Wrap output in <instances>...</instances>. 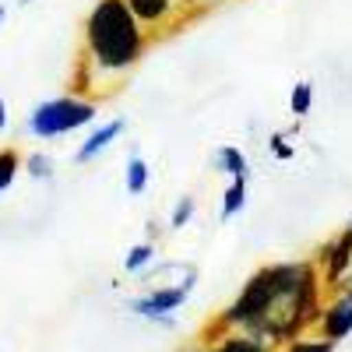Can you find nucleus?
Returning a JSON list of instances; mask_svg holds the SVG:
<instances>
[{"label": "nucleus", "mask_w": 352, "mask_h": 352, "mask_svg": "<svg viewBox=\"0 0 352 352\" xmlns=\"http://www.w3.org/2000/svg\"><path fill=\"white\" fill-rule=\"evenodd\" d=\"M324 300V278H320L314 257L261 264L243 282L236 300L201 328L197 342H215L229 331H247L250 338H261L278 352L285 342L317 331Z\"/></svg>", "instance_id": "1"}, {"label": "nucleus", "mask_w": 352, "mask_h": 352, "mask_svg": "<svg viewBox=\"0 0 352 352\" xmlns=\"http://www.w3.org/2000/svg\"><path fill=\"white\" fill-rule=\"evenodd\" d=\"M152 46V36L127 0H96L81 21V53L71 74V92L85 99H102L120 85Z\"/></svg>", "instance_id": "2"}, {"label": "nucleus", "mask_w": 352, "mask_h": 352, "mask_svg": "<svg viewBox=\"0 0 352 352\" xmlns=\"http://www.w3.org/2000/svg\"><path fill=\"white\" fill-rule=\"evenodd\" d=\"M96 113H99V102L96 99H85V96H56V99H46L39 106H32L28 113V134H36L43 141H53V138H64V134H74L88 124H96Z\"/></svg>", "instance_id": "3"}, {"label": "nucleus", "mask_w": 352, "mask_h": 352, "mask_svg": "<svg viewBox=\"0 0 352 352\" xmlns=\"http://www.w3.org/2000/svg\"><path fill=\"white\" fill-rule=\"evenodd\" d=\"M314 264L320 268V278H324V292H338L345 285V278L352 275V232L349 226L338 229L331 240H324L314 254Z\"/></svg>", "instance_id": "4"}, {"label": "nucleus", "mask_w": 352, "mask_h": 352, "mask_svg": "<svg viewBox=\"0 0 352 352\" xmlns=\"http://www.w3.org/2000/svg\"><path fill=\"white\" fill-rule=\"evenodd\" d=\"M190 292L194 289H187V285H152V289L138 292V296H131L127 300V310L134 317H144V320L169 317V314H176L190 300Z\"/></svg>", "instance_id": "5"}, {"label": "nucleus", "mask_w": 352, "mask_h": 352, "mask_svg": "<svg viewBox=\"0 0 352 352\" xmlns=\"http://www.w3.org/2000/svg\"><path fill=\"white\" fill-rule=\"evenodd\" d=\"M127 8L134 11V18L148 28V36H169V32H180L184 28V11H180V0H127Z\"/></svg>", "instance_id": "6"}, {"label": "nucleus", "mask_w": 352, "mask_h": 352, "mask_svg": "<svg viewBox=\"0 0 352 352\" xmlns=\"http://www.w3.org/2000/svg\"><path fill=\"white\" fill-rule=\"evenodd\" d=\"M317 335L335 345L352 335V289H338L324 300V310H320V320H317Z\"/></svg>", "instance_id": "7"}, {"label": "nucleus", "mask_w": 352, "mask_h": 352, "mask_svg": "<svg viewBox=\"0 0 352 352\" xmlns=\"http://www.w3.org/2000/svg\"><path fill=\"white\" fill-rule=\"evenodd\" d=\"M124 131H127V120L124 116H116V120H106V124H99V127H92V134H88L81 144H78V152H74V162L78 166H88V162H96L113 141H120L124 138Z\"/></svg>", "instance_id": "8"}, {"label": "nucleus", "mask_w": 352, "mask_h": 352, "mask_svg": "<svg viewBox=\"0 0 352 352\" xmlns=\"http://www.w3.org/2000/svg\"><path fill=\"white\" fill-rule=\"evenodd\" d=\"M201 352H275V349L264 345L261 338H250L247 331H229L215 342H201Z\"/></svg>", "instance_id": "9"}, {"label": "nucleus", "mask_w": 352, "mask_h": 352, "mask_svg": "<svg viewBox=\"0 0 352 352\" xmlns=\"http://www.w3.org/2000/svg\"><path fill=\"white\" fill-rule=\"evenodd\" d=\"M212 166H215V173L229 176V180H236V176H247L250 180V162H247L243 148H236V144H222V148H215Z\"/></svg>", "instance_id": "10"}, {"label": "nucleus", "mask_w": 352, "mask_h": 352, "mask_svg": "<svg viewBox=\"0 0 352 352\" xmlns=\"http://www.w3.org/2000/svg\"><path fill=\"white\" fill-rule=\"evenodd\" d=\"M148 180H152V169H148V159H144L138 148H131L127 155V166H124V187L131 197H141L148 190Z\"/></svg>", "instance_id": "11"}, {"label": "nucleus", "mask_w": 352, "mask_h": 352, "mask_svg": "<svg viewBox=\"0 0 352 352\" xmlns=\"http://www.w3.org/2000/svg\"><path fill=\"white\" fill-rule=\"evenodd\" d=\"M247 208V176H236V180H229L226 190H222V208H219V219L229 222L236 219L240 212Z\"/></svg>", "instance_id": "12"}, {"label": "nucleus", "mask_w": 352, "mask_h": 352, "mask_svg": "<svg viewBox=\"0 0 352 352\" xmlns=\"http://www.w3.org/2000/svg\"><path fill=\"white\" fill-rule=\"evenodd\" d=\"M155 254H159V243H152V240L134 243L127 250V257H124V272L127 275H141L144 268H152V264H155Z\"/></svg>", "instance_id": "13"}, {"label": "nucleus", "mask_w": 352, "mask_h": 352, "mask_svg": "<svg viewBox=\"0 0 352 352\" xmlns=\"http://www.w3.org/2000/svg\"><path fill=\"white\" fill-rule=\"evenodd\" d=\"M314 109V85L310 81H296L289 92V113L296 116V120H307Z\"/></svg>", "instance_id": "14"}, {"label": "nucleus", "mask_w": 352, "mask_h": 352, "mask_svg": "<svg viewBox=\"0 0 352 352\" xmlns=\"http://www.w3.org/2000/svg\"><path fill=\"white\" fill-rule=\"evenodd\" d=\"M194 215H197V201H194V194L176 197L173 212H169V232H180V229H187Z\"/></svg>", "instance_id": "15"}, {"label": "nucleus", "mask_w": 352, "mask_h": 352, "mask_svg": "<svg viewBox=\"0 0 352 352\" xmlns=\"http://www.w3.org/2000/svg\"><path fill=\"white\" fill-rule=\"evenodd\" d=\"M21 169H25V159H21L18 148H0V194L14 184V176Z\"/></svg>", "instance_id": "16"}, {"label": "nucleus", "mask_w": 352, "mask_h": 352, "mask_svg": "<svg viewBox=\"0 0 352 352\" xmlns=\"http://www.w3.org/2000/svg\"><path fill=\"white\" fill-rule=\"evenodd\" d=\"M335 349H338L335 342H328V338H320L317 331H310V335H303V338L285 342L278 352H335Z\"/></svg>", "instance_id": "17"}, {"label": "nucleus", "mask_w": 352, "mask_h": 352, "mask_svg": "<svg viewBox=\"0 0 352 352\" xmlns=\"http://www.w3.org/2000/svg\"><path fill=\"white\" fill-rule=\"evenodd\" d=\"M25 173L32 176V180H39V184H50L53 173H56V162H53V155H46V152H32V155L25 159Z\"/></svg>", "instance_id": "18"}, {"label": "nucleus", "mask_w": 352, "mask_h": 352, "mask_svg": "<svg viewBox=\"0 0 352 352\" xmlns=\"http://www.w3.org/2000/svg\"><path fill=\"white\" fill-rule=\"evenodd\" d=\"M268 152L275 162H292V155H296V148H292V141L285 134H272L268 138Z\"/></svg>", "instance_id": "19"}, {"label": "nucleus", "mask_w": 352, "mask_h": 352, "mask_svg": "<svg viewBox=\"0 0 352 352\" xmlns=\"http://www.w3.org/2000/svg\"><path fill=\"white\" fill-rule=\"evenodd\" d=\"M222 0H180V11H184V25L201 18V14H208L212 8H219Z\"/></svg>", "instance_id": "20"}, {"label": "nucleus", "mask_w": 352, "mask_h": 352, "mask_svg": "<svg viewBox=\"0 0 352 352\" xmlns=\"http://www.w3.org/2000/svg\"><path fill=\"white\" fill-rule=\"evenodd\" d=\"M162 229H169V226H162L159 219H148V222H144V240H152V243H159V236H162Z\"/></svg>", "instance_id": "21"}, {"label": "nucleus", "mask_w": 352, "mask_h": 352, "mask_svg": "<svg viewBox=\"0 0 352 352\" xmlns=\"http://www.w3.org/2000/svg\"><path fill=\"white\" fill-rule=\"evenodd\" d=\"M4 131H8V99L0 96V134H4Z\"/></svg>", "instance_id": "22"}, {"label": "nucleus", "mask_w": 352, "mask_h": 352, "mask_svg": "<svg viewBox=\"0 0 352 352\" xmlns=\"http://www.w3.org/2000/svg\"><path fill=\"white\" fill-rule=\"evenodd\" d=\"M4 18H8V8H4V4H0V25H4Z\"/></svg>", "instance_id": "23"}, {"label": "nucleus", "mask_w": 352, "mask_h": 352, "mask_svg": "<svg viewBox=\"0 0 352 352\" xmlns=\"http://www.w3.org/2000/svg\"><path fill=\"white\" fill-rule=\"evenodd\" d=\"M28 4H36V0H18V8H28Z\"/></svg>", "instance_id": "24"}, {"label": "nucleus", "mask_w": 352, "mask_h": 352, "mask_svg": "<svg viewBox=\"0 0 352 352\" xmlns=\"http://www.w3.org/2000/svg\"><path fill=\"white\" fill-rule=\"evenodd\" d=\"M349 232H352V219H349Z\"/></svg>", "instance_id": "25"}]
</instances>
